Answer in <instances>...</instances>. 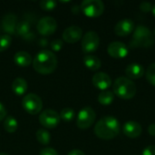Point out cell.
Returning <instances> with one entry per match:
<instances>
[{
	"instance_id": "9a60e30c",
	"label": "cell",
	"mask_w": 155,
	"mask_h": 155,
	"mask_svg": "<svg viewBox=\"0 0 155 155\" xmlns=\"http://www.w3.org/2000/svg\"><path fill=\"white\" fill-rule=\"evenodd\" d=\"M123 132H124V135H126L128 138L135 139V138H138L142 134L143 127L138 122L129 121L124 124Z\"/></svg>"
},
{
	"instance_id": "83f0119b",
	"label": "cell",
	"mask_w": 155,
	"mask_h": 155,
	"mask_svg": "<svg viewBox=\"0 0 155 155\" xmlns=\"http://www.w3.org/2000/svg\"><path fill=\"white\" fill-rule=\"evenodd\" d=\"M56 5H57V3L54 0H42L39 3L40 7L45 11H51V10L54 9L56 7Z\"/></svg>"
},
{
	"instance_id": "e0dca14e",
	"label": "cell",
	"mask_w": 155,
	"mask_h": 155,
	"mask_svg": "<svg viewBox=\"0 0 155 155\" xmlns=\"http://www.w3.org/2000/svg\"><path fill=\"white\" fill-rule=\"evenodd\" d=\"M125 74L127 78L131 80H135L141 78L144 74V68L137 63H132L125 68Z\"/></svg>"
},
{
	"instance_id": "d590c367",
	"label": "cell",
	"mask_w": 155,
	"mask_h": 155,
	"mask_svg": "<svg viewBox=\"0 0 155 155\" xmlns=\"http://www.w3.org/2000/svg\"><path fill=\"white\" fill-rule=\"evenodd\" d=\"M152 11H153V15H154L155 17V4L153 5V8H152Z\"/></svg>"
},
{
	"instance_id": "d4e9b609",
	"label": "cell",
	"mask_w": 155,
	"mask_h": 155,
	"mask_svg": "<svg viewBox=\"0 0 155 155\" xmlns=\"http://www.w3.org/2000/svg\"><path fill=\"white\" fill-rule=\"evenodd\" d=\"M60 118L66 123H70L71 121L74 120L75 116V113L72 108H64L61 113H60Z\"/></svg>"
},
{
	"instance_id": "d6a6232c",
	"label": "cell",
	"mask_w": 155,
	"mask_h": 155,
	"mask_svg": "<svg viewBox=\"0 0 155 155\" xmlns=\"http://www.w3.org/2000/svg\"><path fill=\"white\" fill-rule=\"evenodd\" d=\"M5 117H6V109L5 105L0 102V122L5 119Z\"/></svg>"
},
{
	"instance_id": "7c38bea8",
	"label": "cell",
	"mask_w": 155,
	"mask_h": 155,
	"mask_svg": "<svg viewBox=\"0 0 155 155\" xmlns=\"http://www.w3.org/2000/svg\"><path fill=\"white\" fill-rule=\"evenodd\" d=\"M134 22L132 19L125 18L119 21L114 26V33L118 36H127L134 31Z\"/></svg>"
},
{
	"instance_id": "8992f818",
	"label": "cell",
	"mask_w": 155,
	"mask_h": 155,
	"mask_svg": "<svg viewBox=\"0 0 155 155\" xmlns=\"http://www.w3.org/2000/svg\"><path fill=\"white\" fill-rule=\"evenodd\" d=\"M80 8L88 17H99L104 11V4L101 0H84L82 2Z\"/></svg>"
},
{
	"instance_id": "ffe728a7",
	"label": "cell",
	"mask_w": 155,
	"mask_h": 155,
	"mask_svg": "<svg viewBox=\"0 0 155 155\" xmlns=\"http://www.w3.org/2000/svg\"><path fill=\"white\" fill-rule=\"evenodd\" d=\"M84 64L88 69L92 71H96L100 69L102 65V62L99 57L92 54H87L84 57Z\"/></svg>"
},
{
	"instance_id": "30bf717a",
	"label": "cell",
	"mask_w": 155,
	"mask_h": 155,
	"mask_svg": "<svg viewBox=\"0 0 155 155\" xmlns=\"http://www.w3.org/2000/svg\"><path fill=\"white\" fill-rule=\"evenodd\" d=\"M57 28V22L54 17L45 16L39 19L36 25V29L38 33L42 35L47 36L53 35Z\"/></svg>"
},
{
	"instance_id": "8d00e7d4",
	"label": "cell",
	"mask_w": 155,
	"mask_h": 155,
	"mask_svg": "<svg viewBox=\"0 0 155 155\" xmlns=\"http://www.w3.org/2000/svg\"><path fill=\"white\" fill-rule=\"evenodd\" d=\"M0 155H9L8 153H0Z\"/></svg>"
},
{
	"instance_id": "7a4b0ae2",
	"label": "cell",
	"mask_w": 155,
	"mask_h": 155,
	"mask_svg": "<svg viewBox=\"0 0 155 155\" xmlns=\"http://www.w3.org/2000/svg\"><path fill=\"white\" fill-rule=\"evenodd\" d=\"M57 58L54 52L50 50H41L38 52L34 60V69L40 74H50L57 67Z\"/></svg>"
},
{
	"instance_id": "603a6c76",
	"label": "cell",
	"mask_w": 155,
	"mask_h": 155,
	"mask_svg": "<svg viewBox=\"0 0 155 155\" xmlns=\"http://www.w3.org/2000/svg\"><path fill=\"white\" fill-rule=\"evenodd\" d=\"M17 127H18V123L15 118H14L13 116L5 117L4 122V128L7 133L10 134L15 133L17 130Z\"/></svg>"
},
{
	"instance_id": "4fadbf2b",
	"label": "cell",
	"mask_w": 155,
	"mask_h": 155,
	"mask_svg": "<svg viewBox=\"0 0 155 155\" xmlns=\"http://www.w3.org/2000/svg\"><path fill=\"white\" fill-rule=\"evenodd\" d=\"M63 39L68 44H74L83 37V30L77 25H71L63 32Z\"/></svg>"
},
{
	"instance_id": "cb8c5ba5",
	"label": "cell",
	"mask_w": 155,
	"mask_h": 155,
	"mask_svg": "<svg viewBox=\"0 0 155 155\" xmlns=\"http://www.w3.org/2000/svg\"><path fill=\"white\" fill-rule=\"evenodd\" d=\"M30 28H31L30 24L27 21H21L17 23L15 33L20 36H24V35H26L30 32Z\"/></svg>"
},
{
	"instance_id": "484cf974",
	"label": "cell",
	"mask_w": 155,
	"mask_h": 155,
	"mask_svg": "<svg viewBox=\"0 0 155 155\" xmlns=\"http://www.w3.org/2000/svg\"><path fill=\"white\" fill-rule=\"evenodd\" d=\"M145 77L148 83L155 86V62L151 64L147 68V71L145 73Z\"/></svg>"
},
{
	"instance_id": "ba28073f",
	"label": "cell",
	"mask_w": 155,
	"mask_h": 155,
	"mask_svg": "<svg viewBox=\"0 0 155 155\" xmlns=\"http://www.w3.org/2000/svg\"><path fill=\"white\" fill-rule=\"evenodd\" d=\"M100 45L99 35L94 31H88L82 37V50L85 54L95 52Z\"/></svg>"
},
{
	"instance_id": "9c48e42d",
	"label": "cell",
	"mask_w": 155,
	"mask_h": 155,
	"mask_svg": "<svg viewBox=\"0 0 155 155\" xmlns=\"http://www.w3.org/2000/svg\"><path fill=\"white\" fill-rule=\"evenodd\" d=\"M60 115L54 110H44L39 115V123L42 126L47 129L55 128L60 123Z\"/></svg>"
},
{
	"instance_id": "ac0fdd59",
	"label": "cell",
	"mask_w": 155,
	"mask_h": 155,
	"mask_svg": "<svg viewBox=\"0 0 155 155\" xmlns=\"http://www.w3.org/2000/svg\"><path fill=\"white\" fill-rule=\"evenodd\" d=\"M14 62L20 67H27L32 63V56L25 51H18L14 55Z\"/></svg>"
},
{
	"instance_id": "e575fe53",
	"label": "cell",
	"mask_w": 155,
	"mask_h": 155,
	"mask_svg": "<svg viewBox=\"0 0 155 155\" xmlns=\"http://www.w3.org/2000/svg\"><path fill=\"white\" fill-rule=\"evenodd\" d=\"M67 155H85V153L81 150H72Z\"/></svg>"
},
{
	"instance_id": "d6986e66",
	"label": "cell",
	"mask_w": 155,
	"mask_h": 155,
	"mask_svg": "<svg viewBox=\"0 0 155 155\" xmlns=\"http://www.w3.org/2000/svg\"><path fill=\"white\" fill-rule=\"evenodd\" d=\"M27 87H28L27 82L25 81V79L22 77L15 78L12 83V90L18 96L25 94L27 91Z\"/></svg>"
},
{
	"instance_id": "277c9868",
	"label": "cell",
	"mask_w": 155,
	"mask_h": 155,
	"mask_svg": "<svg viewBox=\"0 0 155 155\" xmlns=\"http://www.w3.org/2000/svg\"><path fill=\"white\" fill-rule=\"evenodd\" d=\"M154 44L153 33L145 25L137 26L133 34L130 46L133 48L150 47Z\"/></svg>"
},
{
	"instance_id": "7402d4cb",
	"label": "cell",
	"mask_w": 155,
	"mask_h": 155,
	"mask_svg": "<svg viewBox=\"0 0 155 155\" xmlns=\"http://www.w3.org/2000/svg\"><path fill=\"white\" fill-rule=\"evenodd\" d=\"M35 137H36V140L43 145H47L50 143L51 134L45 129H39L35 133Z\"/></svg>"
},
{
	"instance_id": "52a82bcc",
	"label": "cell",
	"mask_w": 155,
	"mask_h": 155,
	"mask_svg": "<svg viewBox=\"0 0 155 155\" xmlns=\"http://www.w3.org/2000/svg\"><path fill=\"white\" fill-rule=\"evenodd\" d=\"M96 114L94 109L90 106H85L80 110L76 119V125L80 129H88L90 128L95 121Z\"/></svg>"
},
{
	"instance_id": "8fae6325",
	"label": "cell",
	"mask_w": 155,
	"mask_h": 155,
	"mask_svg": "<svg viewBox=\"0 0 155 155\" xmlns=\"http://www.w3.org/2000/svg\"><path fill=\"white\" fill-rule=\"evenodd\" d=\"M107 53L113 58L122 59L128 54V48L124 43L120 41H114L109 44L107 47Z\"/></svg>"
},
{
	"instance_id": "2e32d148",
	"label": "cell",
	"mask_w": 155,
	"mask_h": 155,
	"mask_svg": "<svg viewBox=\"0 0 155 155\" xmlns=\"http://www.w3.org/2000/svg\"><path fill=\"white\" fill-rule=\"evenodd\" d=\"M2 28L8 35H13L16 31L17 17L13 14H7L2 18Z\"/></svg>"
},
{
	"instance_id": "3957f363",
	"label": "cell",
	"mask_w": 155,
	"mask_h": 155,
	"mask_svg": "<svg viewBox=\"0 0 155 155\" xmlns=\"http://www.w3.org/2000/svg\"><path fill=\"white\" fill-rule=\"evenodd\" d=\"M113 90L114 95L124 100L132 99L136 94V85L134 82L125 76H120L114 80Z\"/></svg>"
},
{
	"instance_id": "4316f807",
	"label": "cell",
	"mask_w": 155,
	"mask_h": 155,
	"mask_svg": "<svg viewBox=\"0 0 155 155\" xmlns=\"http://www.w3.org/2000/svg\"><path fill=\"white\" fill-rule=\"evenodd\" d=\"M12 43V37L9 35H0V52L5 51Z\"/></svg>"
},
{
	"instance_id": "1f68e13d",
	"label": "cell",
	"mask_w": 155,
	"mask_h": 155,
	"mask_svg": "<svg viewBox=\"0 0 155 155\" xmlns=\"http://www.w3.org/2000/svg\"><path fill=\"white\" fill-rule=\"evenodd\" d=\"M142 155H155V145L147 146L142 153Z\"/></svg>"
},
{
	"instance_id": "f546056e",
	"label": "cell",
	"mask_w": 155,
	"mask_h": 155,
	"mask_svg": "<svg viewBox=\"0 0 155 155\" xmlns=\"http://www.w3.org/2000/svg\"><path fill=\"white\" fill-rule=\"evenodd\" d=\"M153 8V5L149 2H142L140 4V9L144 12V13H148L152 10Z\"/></svg>"
},
{
	"instance_id": "74e56055",
	"label": "cell",
	"mask_w": 155,
	"mask_h": 155,
	"mask_svg": "<svg viewBox=\"0 0 155 155\" xmlns=\"http://www.w3.org/2000/svg\"><path fill=\"white\" fill-rule=\"evenodd\" d=\"M153 35H154V36H155V29H154V32H153Z\"/></svg>"
},
{
	"instance_id": "5b68a950",
	"label": "cell",
	"mask_w": 155,
	"mask_h": 155,
	"mask_svg": "<svg viewBox=\"0 0 155 155\" xmlns=\"http://www.w3.org/2000/svg\"><path fill=\"white\" fill-rule=\"evenodd\" d=\"M22 106L26 113L32 115H35V114H39L42 111L43 102H42V99L37 94L30 93L23 97Z\"/></svg>"
},
{
	"instance_id": "44dd1931",
	"label": "cell",
	"mask_w": 155,
	"mask_h": 155,
	"mask_svg": "<svg viewBox=\"0 0 155 155\" xmlns=\"http://www.w3.org/2000/svg\"><path fill=\"white\" fill-rule=\"evenodd\" d=\"M114 100V94L111 91H103L98 95V102L103 105H109Z\"/></svg>"
},
{
	"instance_id": "836d02e7",
	"label": "cell",
	"mask_w": 155,
	"mask_h": 155,
	"mask_svg": "<svg viewBox=\"0 0 155 155\" xmlns=\"http://www.w3.org/2000/svg\"><path fill=\"white\" fill-rule=\"evenodd\" d=\"M148 134L152 136H155V123L152 124L148 127Z\"/></svg>"
},
{
	"instance_id": "4dcf8cb0",
	"label": "cell",
	"mask_w": 155,
	"mask_h": 155,
	"mask_svg": "<svg viewBox=\"0 0 155 155\" xmlns=\"http://www.w3.org/2000/svg\"><path fill=\"white\" fill-rule=\"evenodd\" d=\"M39 155H59L58 153L53 149V148H50V147H47V148H44L43 150H41L40 152V154Z\"/></svg>"
},
{
	"instance_id": "6da1fadb",
	"label": "cell",
	"mask_w": 155,
	"mask_h": 155,
	"mask_svg": "<svg viewBox=\"0 0 155 155\" xmlns=\"http://www.w3.org/2000/svg\"><path fill=\"white\" fill-rule=\"evenodd\" d=\"M120 123L119 121L111 115H106L101 118L94 126L95 135L102 140L114 139L120 134Z\"/></svg>"
},
{
	"instance_id": "f1b7e54d",
	"label": "cell",
	"mask_w": 155,
	"mask_h": 155,
	"mask_svg": "<svg viewBox=\"0 0 155 155\" xmlns=\"http://www.w3.org/2000/svg\"><path fill=\"white\" fill-rule=\"evenodd\" d=\"M51 48L54 52H59L64 45V42L61 39H54L51 42Z\"/></svg>"
},
{
	"instance_id": "5bb4252c",
	"label": "cell",
	"mask_w": 155,
	"mask_h": 155,
	"mask_svg": "<svg viewBox=\"0 0 155 155\" xmlns=\"http://www.w3.org/2000/svg\"><path fill=\"white\" fill-rule=\"evenodd\" d=\"M93 84L99 90L103 91H106L109 87H111L112 85V79L109 76V74H107L106 73L104 72H99L96 73L92 79Z\"/></svg>"
}]
</instances>
